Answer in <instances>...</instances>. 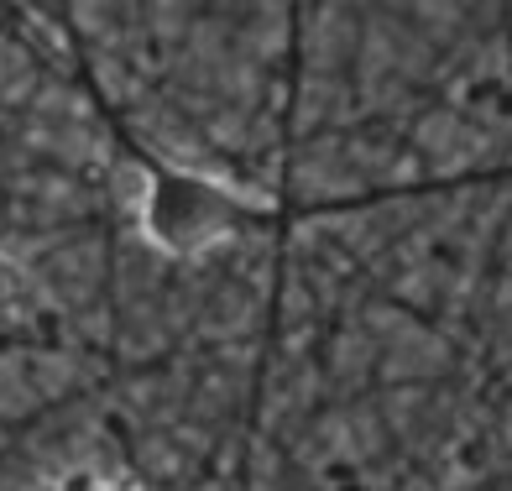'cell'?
Wrapping results in <instances>:
<instances>
[{
	"mask_svg": "<svg viewBox=\"0 0 512 491\" xmlns=\"http://www.w3.org/2000/svg\"><path fill=\"white\" fill-rule=\"evenodd\" d=\"M21 298H27V277H21L6 256H0V314H11Z\"/></svg>",
	"mask_w": 512,
	"mask_h": 491,
	"instance_id": "obj_2",
	"label": "cell"
},
{
	"mask_svg": "<svg viewBox=\"0 0 512 491\" xmlns=\"http://www.w3.org/2000/svg\"><path fill=\"white\" fill-rule=\"evenodd\" d=\"M89 491H100V486H89Z\"/></svg>",
	"mask_w": 512,
	"mask_h": 491,
	"instance_id": "obj_3",
	"label": "cell"
},
{
	"mask_svg": "<svg viewBox=\"0 0 512 491\" xmlns=\"http://www.w3.org/2000/svg\"><path fill=\"white\" fill-rule=\"evenodd\" d=\"M246 220L241 194H230L225 183L183 168H157L142 194V230L157 251L168 256H199L209 246L230 241Z\"/></svg>",
	"mask_w": 512,
	"mask_h": 491,
	"instance_id": "obj_1",
	"label": "cell"
}]
</instances>
